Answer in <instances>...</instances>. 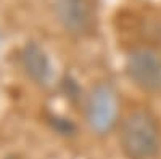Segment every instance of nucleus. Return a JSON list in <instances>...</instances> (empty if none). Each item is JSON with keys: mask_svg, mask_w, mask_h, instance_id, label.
<instances>
[{"mask_svg": "<svg viewBox=\"0 0 161 159\" xmlns=\"http://www.w3.org/2000/svg\"><path fill=\"white\" fill-rule=\"evenodd\" d=\"M121 150L127 159H152L159 150V125L148 109L127 114L119 130Z\"/></svg>", "mask_w": 161, "mask_h": 159, "instance_id": "f257e3e1", "label": "nucleus"}, {"mask_svg": "<svg viewBox=\"0 0 161 159\" xmlns=\"http://www.w3.org/2000/svg\"><path fill=\"white\" fill-rule=\"evenodd\" d=\"M119 97L110 82L93 85L86 101V121L97 135H108L118 125Z\"/></svg>", "mask_w": 161, "mask_h": 159, "instance_id": "f03ea898", "label": "nucleus"}, {"mask_svg": "<svg viewBox=\"0 0 161 159\" xmlns=\"http://www.w3.org/2000/svg\"><path fill=\"white\" fill-rule=\"evenodd\" d=\"M130 82L147 93H161V55L152 48H136L126 58Z\"/></svg>", "mask_w": 161, "mask_h": 159, "instance_id": "7ed1b4c3", "label": "nucleus"}, {"mask_svg": "<svg viewBox=\"0 0 161 159\" xmlns=\"http://www.w3.org/2000/svg\"><path fill=\"white\" fill-rule=\"evenodd\" d=\"M55 13L63 29L80 37L92 28V10L89 0H55Z\"/></svg>", "mask_w": 161, "mask_h": 159, "instance_id": "20e7f679", "label": "nucleus"}, {"mask_svg": "<svg viewBox=\"0 0 161 159\" xmlns=\"http://www.w3.org/2000/svg\"><path fill=\"white\" fill-rule=\"evenodd\" d=\"M21 66L31 81L37 85H47L52 79V63L47 51L36 42H28L21 50Z\"/></svg>", "mask_w": 161, "mask_h": 159, "instance_id": "39448f33", "label": "nucleus"}, {"mask_svg": "<svg viewBox=\"0 0 161 159\" xmlns=\"http://www.w3.org/2000/svg\"><path fill=\"white\" fill-rule=\"evenodd\" d=\"M159 34H161V28H159Z\"/></svg>", "mask_w": 161, "mask_h": 159, "instance_id": "423d86ee", "label": "nucleus"}]
</instances>
